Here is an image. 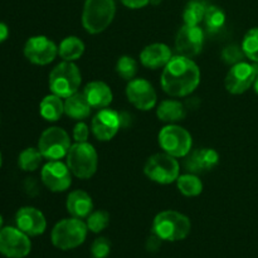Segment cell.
Segmentation results:
<instances>
[{"label": "cell", "mask_w": 258, "mask_h": 258, "mask_svg": "<svg viewBox=\"0 0 258 258\" xmlns=\"http://www.w3.org/2000/svg\"><path fill=\"white\" fill-rule=\"evenodd\" d=\"M201 83V70L191 58L175 55L161 73V87L171 97H185Z\"/></svg>", "instance_id": "obj_1"}, {"label": "cell", "mask_w": 258, "mask_h": 258, "mask_svg": "<svg viewBox=\"0 0 258 258\" xmlns=\"http://www.w3.org/2000/svg\"><path fill=\"white\" fill-rule=\"evenodd\" d=\"M191 229L190 219L176 211H164L156 214L153 222V233L161 241H183Z\"/></svg>", "instance_id": "obj_2"}, {"label": "cell", "mask_w": 258, "mask_h": 258, "mask_svg": "<svg viewBox=\"0 0 258 258\" xmlns=\"http://www.w3.org/2000/svg\"><path fill=\"white\" fill-rule=\"evenodd\" d=\"M115 14V0H86L82 12V25L90 34H98L110 27Z\"/></svg>", "instance_id": "obj_3"}, {"label": "cell", "mask_w": 258, "mask_h": 258, "mask_svg": "<svg viewBox=\"0 0 258 258\" xmlns=\"http://www.w3.org/2000/svg\"><path fill=\"white\" fill-rule=\"evenodd\" d=\"M87 224L80 218H66L58 222L52 229L50 239L55 248L62 251L77 248L87 237Z\"/></svg>", "instance_id": "obj_4"}, {"label": "cell", "mask_w": 258, "mask_h": 258, "mask_svg": "<svg viewBox=\"0 0 258 258\" xmlns=\"http://www.w3.org/2000/svg\"><path fill=\"white\" fill-rule=\"evenodd\" d=\"M66 158L68 168L76 178L90 179L97 170V151L87 141L73 144Z\"/></svg>", "instance_id": "obj_5"}, {"label": "cell", "mask_w": 258, "mask_h": 258, "mask_svg": "<svg viewBox=\"0 0 258 258\" xmlns=\"http://www.w3.org/2000/svg\"><path fill=\"white\" fill-rule=\"evenodd\" d=\"M82 77L80 68L75 62L63 60L55 66L49 73V88L52 93L62 98H67L78 92Z\"/></svg>", "instance_id": "obj_6"}, {"label": "cell", "mask_w": 258, "mask_h": 258, "mask_svg": "<svg viewBox=\"0 0 258 258\" xmlns=\"http://www.w3.org/2000/svg\"><path fill=\"white\" fill-rule=\"evenodd\" d=\"M144 173L150 180L158 184H171L180 175V166L174 156L166 153H158L146 160Z\"/></svg>", "instance_id": "obj_7"}, {"label": "cell", "mask_w": 258, "mask_h": 258, "mask_svg": "<svg viewBox=\"0 0 258 258\" xmlns=\"http://www.w3.org/2000/svg\"><path fill=\"white\" fill-rule=\"evenodd\" d=\"M159 144L164 153L174 158H185L191 151L193 139L188 130L175 123H169L159 133Z\"/></svg>", "instance_id": "obj_8"}, {"label": "cell", "mask_w": 258, "mask_h": 258, "mask_svg": "<svg viewBox=\"0 0 258 258\" xmlns=\"http://www.w3.org/2000/svg\"><path fill=\"white\" fill-rule=\"evenodd\" d=\"M71 139L67 131L63 128L53 126L43 131L38 141V149L42 153L43 158L48 160H60L67 156L70 151Z\"/></svg>", "instance_id": "obj_9"}, {"label": "cell", "mask_w": 258, "mask_h": 258, "mask_svg": "<svg viewBox=\"0 0 258 258\" xmlns=\"http://www.w3.org/2000/svg\"><path fill=\"white\" fill-rule=\"evenodd\" d=\"M29 236L15 227L0 229V253L8 258H24L30 253Z\"/></svg>", "instance_id": "obj_10"}, {"label": "cell", "mask_w": 258, "mask_h": 258, "mask_svg": "<svg viewBox=\"0 0 258 258\" xmlns=\"http://www.w3.org/2000/svg\"><path fill=\"white\" fill-rule=\"evenodd\" d=\"M258 73V66L239 62L232 66L224 80L227 91L232 95H242L253 86Z\"/></svg>", "instance_id": "obj_11"}, {"label": "cell", "mask_w": 258, "mask_h": 258, "mask_svg": "<svg viewBox=\"0 0 258 258\" xmlns=\"http://www.w3.org/2000/svg\"><path fill=\"white\" fill-rule=\"evenodd\" d=\"M58 54V47L53 40L44 35L30 37L25 42L24 55L30 63L38 66L49 64Z\"/></svg>", "instance_id": "obj_12"}, {"label": "cell", "mask_w": 258, "mask_h": 258, "mask_svg": "<svg viewBox=\"0 0 258 258\" xmlns=\"http://www.w3.org/2000/svg\"><path fill=\"white\" fill-rule=\"evenodd\" d=\"M126 96L128 102L140 111H150L158 102L155 88L144 78H134L126 86Z\"/></svg>", "instance_id": "obj_13"}, {"label": "cell", "mask_w": 258, "mask_h": 258, "mask_svg": "<svg viewBox=\"0 0 258 258\" xmlns=\"http://www.w3.org/2000/svg\"><path fill=\"white\" fill-rule=\"evenodd\" d=\"M43 184L54 193L66 191L72 184V173L67 164L60 160H49L40 173Z\"/></svg>", "instance_id": "obj_14"}, {"label": "cell", "mask_w": 258, "mask_h": 258, "mask_svg": "<svg viewBox=\"0 0 258 258\" xmlns=\"http://www.w3.org/2000/svg\"><path fill=\"white\" fill-rule=\"evenodd\" d=\"M204 43V32L199 25H186L179 29L175 38V48L178 54L193 58L202 52Z\"/></svg>", "instance_id": "obj_15"}, {"label": "cell", "mask_w": 258, "mask_h": 258, "mask_svg": "<svg viewBox=\"0 0 258 258\" xmlns=\"http://www.w3.org/2000/svg\"><path fill=\"white\" fill-rule=\"evenodd\" d=\"M121 127L122 123L120 112L110 108H102L98 111L91 123L93 135L100 141H110L117 135Z\"/></svg>", "instance_id": "obj_16"}, {"label": "cell", "mask_w": 258, "mask_h": 258, "mask_svg": "<svg viewBox=\"0 0 258 258\" xmlns=\"http://www.w3.org/2000/svg\"><path fill=\"white\" fill-rule=\"evenodd\" d=\"M15 223L22 232L30 237L40 236L45 232L47 221L39 209L34 207H23L15 214Z\"/></svg>", "instance_id": "obj_17"}, {"label": "cell", "mask_w": 258, "mask_h": 258, "mask_svg": "<svg viewBox=\"0 0 258 258\" xmlns=\"http://www.w3.org/2000/svg\"><path fill=\"white\" fill-rule=\"evenodd\" d=\"M171 58H173L171 49L164 43H153L146 45L140 53L141 64L150 70L165 67Z\"/></svg>", "instance_id": "obj_18"}, {"label": "cell", "mask_w": 258, "mask_h": 258, "mask_svg": "<svg viewBox=\"0 0 258 258\" xmlns=\"http://www.w3.org/2000/svg\"><path fill=\"white\" fill-rule=\"evenodd\" d=\"M219 155L213 149H199L186 155L185 168L190 173L198 174L213 169L218 164Z\"/></svg>", "instance_id": "obj_19"}, {"label": "cell", "mask_w": 258, "mask_h": 258, "mask_svg": "<svg viewBox=\"0 0 258 258\" xmlns=\"http://www.w3.org/2000/svg\"><path fill=\"white\" fill-rule=\"evenodd\" d=\"M83 95L87 98L91 107L97 108V110H102L110 106L113 98L110 86L102 81H92L87 83L83 90Z\"/></svg>", "instance_id": "obj_20"}, {"label": "cell", "mask_w": 258, "mask_h": 258, "mask_svg": "<svg viewBox=\"0 0 258 258\" xmlns=\"http://www.w3.org/2000/svg\"><path fill=\"white\" fill-rule=\"evenodd\" d=\"M67 212L75 218H87L93 211V202L90 194L85 190H73L66 201Z\"/></svg>", "instance_id": "obj_21"}, {"label": "cell", "mask_w": 258, "mask_h": 258, "mask_svg": "<svg viewBox=\"0 0 258 258\" xmlns=\"http://www.w3.org/2000/svg\"><path fill=\"white\" fill-rule=\"evenodd\" d=\"M92 107L88 103L87 98L83 92H76L72 96L66 98L64 101V113L71 118L77 121H82L90 116Z\"/></svg>", "instance_id": "obj_22"}, {"label": "cell", "mask_w": 258, "mask_h": 258, "mask_svg": "<svg viewBox=\"0 0 258 258\" xmlns=\"http://www.w3.org/2000/svg\"><path fill=\"white\" fill-rule=\"evenodd\" d=\"M158 118L163 122L175 123L185 117V107L180 101L165 100L156 108Z\"/></svg>", "instance_id": "obj_23"}, {"label": "cell", "mask_w": 258, "mask_h": 258, "mask_svg": "<svg viewBox=\"0 0 258 258\" xmlns=\"http://www.w3.org/2000/svg\"><path fill=\"white\" fill-rule=\"evenodd\" d=\"M39 112L45 121H58L64 113V102L62 101V97L54 93L45 96L39 103Z\"/></svg>", "instance_id": "obj_24"}, {"label": "cell", "mask_w": 258, "mask_h": 258, "mask_svg": "<svg viewBox=\"0 0 258 258\" xmlns=\"http://www.w3.org/2000/svg\"><path fill=\"white\" fill-rule=\"evenodd\" d=\"M85 53V43L75 35L64 38L58 47V54L63 60L75 62Z\"/></svg>", "instance_id": "obj_25"}, {"label": "cell", "mask_w": 258, "mask_h": 258, "mask_svg": "<svg viewBox=\"0 0 258 258\" xmlns=\"http://www.w3.org/2000/svg\"><path fill=\"white\" fill-rule=\"evenodd\" d=\"M179 191L185 197H198L203 191V183L193 173L183 174L176 179Z\"/></svg>", "instance_id": "obj_26"}, {"label": "cell", "mask_w": 258, "mask_h": 258, "mask_svg": "<svg viewBox=\"0 0 258 258\" xmlns=\"http://www.w3.org/2000/svg\"><path fill=\"white\" fill-rule=\"evenodd\" d=\"M208 5L203 0H190L183 12L184 24L199 25L204 20Z\"/></svg>", "instance_id": "obj_27"}, {"label": "cell", "mask_w": 258, "mask_h": 258, "mask_svg": "<svg viewBox=\"0 0 258 258\" xmlns=\"http://www.w3.org/2000/svg\"><path fill=\"white\" fill-rule=\"evenodd\" d=\"M204 24L208 33H218L226 24V13L217 5H208L206 15H204Z\"/></svg>", "instance_id": "obj_28"}, {"label": "cell", "mask_w": 258, "mask_h": 258, "mask_svg": "<svg viewBox=\"0 0 258 258\" xmlns=\"http://www.w3.org/2000/svg\"><path fill=\"white\" fill-rule=\"evenodd\" d=\"M43 160V155L39 149L27 148L19 154L18 164L19 168L24 171H34L40 166Z\"/></svg>", "instance_id": "obj_29"}, {"label": "cell", "mask_w": 258, "mask_h": 258, "mask_svg": "<svg viewBox=\"0 0 258 258\" xmlns=\"http://www.w3.org/2000/svg\"><path fill=\"white\" fill-rule=\"evenodd\" d=\"M241 47L248 59L258 63V28H252L246 33Z\"/></svg>", "instance_id": "obj_30"}, {"label": "cell", "mask_w": 258, "mask_h": 258, "mask_svg": "<svg viewBox=\"0 0 258 258\" xmlns=\"http://www.w3.org/2000/svg\"><path fill=\"white\" fill-rule=\"evenodd\" d=\"M116 72L122 80H134L138 73V62L130 55H122L116 62Z\"/></svg>", "instance_id": "obj_31"}, {"label": "cell", "mask_w": 258, "mask_h": 258, "mask_svg": "<svg viewBox=\"0 0 258 258\" xmlns=\"http://www.w3.org/2000/svg\"><path fill=\"white\" fill-rule=\"evenodd\" d=\"M108 223H110V214L106 211L92 212L87 217V221H86L88 231L93 232V233H100V232H102L103 229L107 228Z\"/></svg>", "instance_id": "obj_32"}, {"label": "cell", "mask_w": 258, "mask_h": 258, "mask_svg": "<svg viewBox=\"0 0 258 258\" xmlns=\"http://www.w3.org/2000/svg\"><path fill=\"white\" fill-rule=\"evenodd\" d=\"M221 55L223 62L229 66H234L239 62H243V58L246 57L242 47H239V45L237 44L227 45V47L222 50Z\"/></svg>", "instance_id": "obj_33"}, {"label": "cell", "mask_w": 258, "mask_h": 258, "mask_svg": "<svg viewBox=\"0 0 258 258\" xmlns=\"http://www.w3.org/2000/svg\"><path fill=\"white\" fill-rule=\"evenodd\" d=\"M111 252V243L105 237H98L91 246V253L93 258H106Z\"/></svg>", "instance_id": "obj_34"}, {"label": "cell", "mask_w": 258, "mask_h": 258, "mask_svg": "<svg viewBox=\"0 0 258 258\" xmlns=\"http://www.w3.org/2000/svg\"><path fill=\"white\" fill-rule=\"evenodd\" d=\"M88 136H90V127L87 123L80 121L73 128V139L76 143H86L88 140Z\"/></svg>", "instance_id": "obj_35"}, {"label": "cell", "mask_w": 258, "mask_h": 258, "mask_svg": "<svg viewBox=\"0 0 258 258\" xmlns=\"http://www.w3.org/2000/svg\"><path fill=\"white\" fill-rule=\"evenodd\" d=\"M161 247V239L156 234L153 233V236L146 239V249L149 252H156Z\"/></svg>", "instance_id": "obj_36"}, {"label": "cell", "mask_w": 258, "mask_h": 258, "mask_svg": "<svg viewBox=\"0 0 258 258\" xmlns=\"http://www.w3.org/2000/svg\"><path fill=\"white\" fill-rule=\"evenodd\" d=\"M150 2L151 0H121V3L128 9H141L150 4Z\"/></svg>", "instance_id": "obj_37"}, {"label": "cell", "mask_w": 258, "mask_h": 258, "mask_svg": "<svg viewBox=\"0 0 258 258\" xmlns=\"http://www.w3.org/2000/svg\"><path fill=\"white\" fill-rule=\"evenodd\" d=\"M8 37H9V28H8L7 24L0 22V43L7 40Z\"/></svg>", "instance_id": "obj_38"}, {"label": "cell", "mask_w": 258, "mask_h": 258, "mask_svg": "<svg viewBox=\"0 0 258 258\" xmlns=\"http://www.w3.org/2000/svg\"><path fill=\"white\" fill-rule=\"evenodd\" d=\"M253 88H254V91H256V93L258 95V73H257V76H256V80H254Z\"/></svg>", "instance_id": "obj_39"}, {"label": "cell", "mask_w": 258, "mask_h": 258, "mask_svg": "<svg viewBox=\"0 0 258 258\" xmlns=\"http://www.w3.org/2000/svg\"><path fill=\"white\" fill-rule=\"evenodd\" d=\"M160 2H161V0H151L150 3H153V4H159Z\"/></svg>", "instance_id": "obj_40"}, {"label": "cell", "mask_w": 258, "mask_h": 258, "mask_svg": "<svg viewBox=\"0 0 258 258\" xmlns=\"http://www.w3.org/2000/svg\"><path fill=\"white\" fill-rule=\"evenodd\" d=\"M3 228V217H2V214H0V229Z\"/></svg>", "instance_id": "obj_41"}, {"label": "cell", "mask_w": 258, "mask_h": 258, "mask_svg": "<svg viewBox=\"0 0 258 258\" xmlns=\"http://www.w3.org/2000/svg\"><path fill=\"white\" fill-rule=\"evenodd\" d=\"M3 164V158H2V153H0V166H2Z\"/></svg>", "instance_id": "obj_42"}]
</instances>
